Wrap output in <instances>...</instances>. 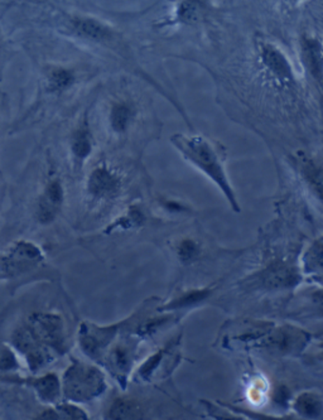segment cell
Masks as SVG:
<instances>
[{
    "label": "cell",
    "instance_id": "cell-23",
    "mask_svg": "<svg viewBox=\"0 0 323 420\" xmlns=\"http://www.w3.org/2000/svg\"><path fill=\"white\" fill-rule=\"evenodd\" d=\"M302 174L304 181L310 184V190L316 192L318 197H321V167L315 165L313 160L306 159L302 163Z\"/></svg>",
    "mask_w": 323,
    "mask_h": 420
},
{
    "label": "cell",
    "instance_id": "cell-14",
    "mask_svg": "<svg viewBox=\"0 0 323 420\" xmlns=\"http://www.w3.org/2000/svg\"><path fill=\"white\" fill-rule=\"evenodd\" d=\"M70 151L73 154L75 165H77L79 168L82 167L91 156L93 151V135L87 117L82 119V123H80L79 126L73 133Z\"/></svg>",
    "mask_w": 323,
    "mask_h": 420
},
{
    "label": "cell",
    "instance_id": "cell-21",
    "mask_svg": "<svg viewBox=\"0 0 323 420\" xmlns=\"http://www.w3.org/2000/svg\"><path fill=\"white\" fill-rule=\"evenodd\" d=\"M144 223V211L142 210V207H139V206H132L123 216H120L115 223H112V225L107 227V231H114L117 229L130 230V229L142 226Z\"/></svg>",
    "mask_w": 323,
    "mask_h": 420
},
{
    "label": "cell",
    "instance_id": "cell-8",
    "mask_svg": "<svg viewBox=\"0 0 323 420\" xmlns=\"http://www.w3.org/2000/svg\"><path fill=\"white\" fill-rule=\"evenodd\" d=\"M13 345L26 357L28 366L32 371L40 370L51 360L50 348L42 345L28 327L20 329L14 333Z\"/></svg>",
    "mask_w": 323,
    "mask_h": 420
},
{
    "label": "cell",
    "instance_id": "cell-19",
    "mask_svg": "<svg viewBox=\"0 0 323 420\" xmlns=\"http://www.w3.org/2000/svg\"><path fill=\"white\" fill-rule=\"evenodd\" d=\"M76 82V73L66 67H53L47 73V89L52 93H62Z\"/></svg>",
    "mask_w": 323,
    "mask_h": 420
},
{
    "label": "cell",
    "instance_id": "cell-2",
    "mask_svg": "<svg viewBox=\"0 0 323 420\" xmlns=\"http://www.w3.org/2000/svg\"><path fill=\"white\" fill-rule=\"evenodd\" d=\"M103 373L85 362H75L63 375L62 390L65 398L75 403L93 400L105 391Z\"/></svg>",
    "mask_w": 323,
    "mask_h": 420
},
{
    "label": "cell",
    "instance_id": "cell-24",
    "mask_svg": "<svg viewBox=\"0 0 323 420\" xmlns=\"http://www.w3.org/2000/svg\"><path fill=\"white\" fill-rule=\"evenodd\" d=\"M210 294V290L209 289H200V290H193V292H188L182 297H179L177 299H174L171 304L165 306L163 309H179L183 308V307H188L192 304H196V303L204 301L206 297Z\"/></svg>",
    "mask_w": 323,
    "mask_h": 420
},
{
    "label": "cell",
    "instance_id": "cell-11",
    "mask_svg": "<svg viewBox=\"0 0 323 420\" xmlns=\"http://www.w3.org/2000/svg\"><path fill=\"white\" fill-rule=\"evenodd\" d=\"M307 342V335L303 331H299L293 327H280V329H271L266 333V340L264 343L271 348L273 351H278L282 354L296 352L297 350L303 347Z\"/></svg>",
    "mask_w": 323,
    "mask_h": 420
},
{
    "label": "cell",
    "instance_id": "cell-29",
    "mask_svg": "<svg viewBox=\"0 0 323 420\" xmlns=\"http://www.w3.org/2000/svg\"><path fill=\"white\" fill-rule=\"evenodd\" d=\"M285 1H288V3L293 4V6H297V4H301L303 0H285Z\"/></svg>",
    "mask_w": 323,
    "mask_h": 420
},
{
    "label": "cell",
    "instance_id": "cell-22",
    "mask_svg": "<svg viewBox=\"0 0 323 420\" xmlns=\"http://www.w3.org/2000/svg\"><path fill=\"white\" fill-rule=\"evenodd\" d=\"M140 415V405L130 399H118L112 403L109 417L112 419H130Z\"/></svg>",
    "mask_w": 323,
    "mask_h": 420
},
{
    "label": "cell",
    "instance_id": "cell-10",
    "mask_svg": "<svg viewBox=\"0 0 323 420\" xmlns=\"http://www.w3.org/2000/svg\"><path fill=\"white\" fill-rule=\"evenodd\" d=\"M65 200V190L60 179L48 182L42 196L38 200L37 217L40 223H51L59 215Z\"/></svg>",
    "mask_w": 323,
    "mask_h": 420
},
{
    "label": "cell",
    "instance_id": "cell-20",
    "mask_svg": "<svg viewBox=\"0 0 323 420\" xmlns=\"http://www.w3.org/2000/svg\"><path fill=\"white\" fill-rule=\"evenodd\" d=\"M294 407L301 415L307 418H316L322 413V399L320 395L304 393L298 396Z\"/></svg>",
    "mask_w": 323,
    "mask_h": 420
},
{
    "label": "cell",
    "instance_id": "cell-1",
    "mask_svg": "<svg viewBox=\"0 0 323 420\" xmlns=\"http://www.w3.org/2000/svg\"><path fill=\"white\" fill-rule=\"evenodd\" d=\"M171 142L187 162L195 165L198 171L216 184V187L227 200L231 209L235 212H240L238 198L227 177L223 157L211 140L202 135L176 134L172 137Z\"/></svg>",
    "mask_w": 323,
    "mask_h": 420
},
{
    "label": "cell",
    "instance_id": "cell-15",
    "mask_svg": "<svg viewBox=\"0 0 323 420\" xmlns=\"http://www.w3.org/2000/svg\"><path fill=\"white\" fill-rule=\"evenodd\" d=\"M204 13H206V7L202 0H181L173 10L171 22L165 24L195 26L198 22L204 20Z\"/></svg>",
    "mask_w": 323,
    "mask_h": 420
},
{
    "label": "cell",
    "instance_id": "cell-17",
    "mask_svg": "<svg viewBox=\"0 0 323 420\" xmlns=\"http://www.w3.org/2000/svg\"><path fill=\"white\" fill-rule=\"evenodd\" d=\"M133 354H134V347L130 342L117 345L109 354V359H107L109 368L123 384L126 382V376L129 375L132 368Z\"/></svg>",
    "mask_w": 323,
    "mask_h": 420
},
{
    "label": "cell",
    "instance_id": "cell-18",
    "mask_svg": "<svg viewBox=\"0 0 323 420\" xmlns=\"http://www.w3.org/2000/svg\"><path fill=\"white\" fill-rule=\"evenodd\" d=\"M33 387L40 400L53 404L59 400L61 395V384L59 377L54 374H47L42 377L28 381Z\"/></svg>",
    "mask_w": 323,
    "mask_h": 420
},
{
    "label": "cell",
    "instance_id": "cell-3",
    "mask_svg": "<svg viewBox=\"0 0 323 420\" xmlns=\"http://www.w3.org/2000/svg\"><path fill=\"white\" fill-rule=\"evenodd\" d=\"M257 62L265 79L280 91L292 92L297 87L294 67L288 56L274 43L262 40L257 43Z\"/></svg>",
    "mask_w": 323,
    "mask_h": 420
},
{
    "label": "cell",
    "instance_id": "cell-7",
    "mask_svg": "<svg viewBox=\"0 0 323 420\" xmlns=\"http://www.w3.org/2000/svg\"><path fill=\"white\" fill-rule=\"evenodd\" d=\"M28 329L38 341L53 351L62 352L65 346V329L60 315L34 313L29 317Z\"/></svg>",
    "mask_w": 323,
    "mask_h": 420
},
{
    "label": "cell",
    "instance_id": "cell-16",
    "mask_svg": "<svg viewBox=\"0 0 323 420\" xmlns=\"http://www.w3.org/2000/svg\"><path fill=\"white\" fill-rule=\"evenodd\" d=\"M299 280L297 270L292 267L277 264L271 265V268L263 271L262 280L263 287L268 289L290 288L292 285L297 284Z\"/></svg>",
    "mask_w": 323,
    "mask_h": 420
},
{
    "label": "cell",
    "instance_id": "cell-25",
    "mask_svg": "<svg viewBox=\"0 0 323 420\" xmlns=\"http://www.w3.org/2000/svg\"><path fill=\"white\" fill-rule=\"evenodd\" d=\"M179 255L182 262L193 260L200 254V245L191 239H186L179 245Z\"/></svg>",
    "mask_w": 323,
    "mask_h": 420
},
{
    "label": "cell",
    "instance_id": "cell-28",
    "mask_svg": "<svg viewBox=\"0 0 323 420\" xmlns=\"http://www.w3.org/2000/svg\"><path fill=\"white\" fill-rule=\"evenodd\" d=\"M276 394H277V400L279 401V403H282V401L285 403L287 399H288V396H290V395H288L290 393L285 390V387H279Z\"/></svg>",
    "mask_w": 323,
    "mask_h": 420
},
{
    "label": "cell",
    "instance_id": "cell-9",
    "mask_svg": "<svg viewBox=\"0 0 323 420\" xmlns=\"http://www.w3.org/2000/svg\"><path fill=\"white\" fill-rule=\"evenodd\" d=\"M118 332V326L98 327L95 324H82L80 329V346L90 357H99Z\"/></svg>",
    "mask_w": 323,
    "mask_h": 420
},
{
    "label": "cell",
    "instance_id": "cell-5",
    "mask_svg": "<svg viewBox=\"0 0 323 420\" xmlns=\"http://www.w3.org/2000/svg\"><path fill=\"white\" fill-rule=\"evenodd\" d=\"M123 190V176L107 163L95 165L86 181V192L93 201L104 202L117 197Z\"/></svg>",
    "mask_w": 323,
    "mask_h": 420
},
{
    "label": "cell",
    "instance_id": "cell-13",
    "mask_svg": "<svg viewBox=\"0 0 323 420\" xmlns=\"http://www.w3.org/2000/svg\"><path fill=\"white\" fill-rule=\"evenodd\" d=\"M137 107L130 100H114L107 112V123L114 134L123 135L132 128L137 118Z\"/></svg>",
    "mask_w": 323,
    "mask_h": 420
},
{
    "label": "cell",
    "instance_id": "cell-27",
    "mask_svg": "<svg viewBox=\"0 0 323 420\" xmlns=\"http://www.w3.org/2000/svg\"><path fill=\"white\" fill-rule=\"evenodd\" d=\"M17 368V360L14 357V354L8 350H3L0 352V368L1 370H10V368Z\"/></svg>",
    "mask_w": 323,
    "mask_h": 420
},
{
    "label": "cell",
    "instance_id": "cell-4",
    "mask_svg": "<svg viewBox=\"0 0 323 420\" xmlns=\"http://www.w3.org/2000/svg\"><path fill=\"white\" fill-rule=\"evenodd\" d=\"M42 250L31 241H17L0 259V274L6 278H17L36 269L43 263Z\"/></svg>",
    "mask_w": 323,
    "mask_h": 420
},
{
    "label": "cell",
    "instance_id": "cell-6",
    "mask_svg": "<svg viewBox=\"0 0 323 420\" xmlns=\"http://www.w3.org/2000/svg\"><path fill=\"white\" fill-rule=\"evenodd\" d=\"M70 31L79 40L101 46L121 47L119 34L112 27L90 15H75L70 20Z\"/></svg>",
    "mask_w": 323,
    "mask_h": 420
},
{
    "label": "cell",
    "instance_id": "cell-26",
    "mask_svg": "<svg viewBox=\"0 0 323 420\" xmlns=\"http://www.w3.org/2000/svg\"><path fill=\"white\" fill-rule=\"evenodd\" d=\"M56 419L67 418V419H86L85 412L73 404H63L54 410Z\"/></svg>",
    "mask_w": 323,
    "mask_h": 420
},
{
    "label": "cell",
    "instance_id": "cell-12",
    "mask_svg": "<svg viewBox=\"0 0 323 420\" xmlns=\"http://www.w3.org/2000/svg\"><path fill=\"white\" fill-rule=\"evenodd\" d=\"M301 59L304 70L318 85L322 84V42L316 36L303 34L301 38Z\"/></svg>",
    "mask_w": 323,
    "mask_h": 420
}]
</instances>
